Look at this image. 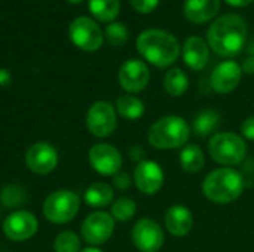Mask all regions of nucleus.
<instances>
[{
	"label": "nucleus",
	"instance_id": "27",
	"mask_svg": "<svg viewBox=\"0 0 254 252\" xmlns=\"http://www.w3.org/2000/svg\"><path fill=\"white\" fill-rule=\"evenodd\" d=\"M54 248L57 252H79L80 241L73 232H63L57 236Z\"/></svg>",
	"mask_w": 254,
	"mask_h": 252
},
{
	"label": "nucleus",
	"instance_id": "4",
	"mask_svg": "<svg viewBox=\"0 0 254 252\" xmlns=\"http://www.w3.org/2000/svg\"><path fill=\"white\" fill-rule=\"evenodd\" d=\"M192 129L188 125V122L180 116H165L156 120L149 132H147V141L153 149L158 150H174V149H183L189 138H190Z\"/></svg>",
	"mask_w": 254,
	"mask_h": 252
},
{
	"label": "nucleus",
	"instance_id": "3",
	"mask_svg": "<svg viewBox=\"0 0 254 252\" xmlns=\"http://www.w3.org/2000/svg\"><path fill=\"white\" fill-rule=\"evenodd\" d=\"M244 192V178L234 168H220L210 172L202 181L204 196L217 205H228L240 199Z\"/></svg>",
	"mask_w": 254,
	"mask_h": 252
},
{
	"label": "nucleus",
	"instance_id": "7",
	"mask_svg": "<svg viewBox=\"0 0 254 252\" xmlns=\"http://www.w3.org/2000/svg\"><path fill=\"white\" fill-rule=\"evenodd\" d=\"M68 36L77 48L86 52L98 50L104 40L103 31L98 24L88 16L76 18L68 27Z\"/></svg>",
	"mask_w": 254,
	"mask_h": 252
},
{
	"label": "nucleus",
	"instance_id": "17",
	"mask_svg": "<svg viewBox=\"0 0 254 252\" xmlns=\"http://www.w3.org/2000/svg\"><path fill=\"white\" fill-rule=\"evenodd\" d=\"M208 56H210L208 45L202 37L190 36L183 43V61L190 70L193 71L202 70L208 62Z\"/></svg>",
	"mask_w": 254,
	"mask_h": 252
},
{
	"label": "nucleus",
	"instance_id": "32",
	"mask_svg": "<svg viewBox=\"0 0 254 252\" xmlns=\"http://www.w3.org/2000/svg\"><path fill=\"white\" fill-rule=\"evenodd\" d=\"M113 184H115V187H116V189H119V190H127V189L131 186V180H129L128 174L118 172V174L115 175Z\"/></svg>",
	"mask_w": 254,
	"mask_h": 252
},
{
	"label": "nucleus",
	"instance_id": "29",
	"mask_svg": "<svg viewBox=\"0 0 254 252\" xmlns=\"http://www.w3.org/2000/svg\"><path fill=\"white\" fill-rule=\"evenodd\" d=\"M1 201L6 206H19L25 201V193L18 186H7L1 192Z\"/></svg>",
	"mask_w": 254,
	"mask_h": 252
},
{
	"label": "nucleus",
	"instance_id": "23",
	"mask_svg": "<svg viewBox=\"0 0 254 252\" xmlns=\"http://www.w3.org/2000/svg\"><path fill=\"white\" fill-rule=\"evenodd\" d=\"M189 88V79L186 73L180 68H171L164 77V89L171 97L183 95Z\"/></svg>",
	"mask_w": 254,
	"mask_h": 252
},
{
	"label": "nucleus",
	"instance_id": "15",
	"mask_svg": "<svg viewBox=\"0 0 254 252\" xmlns=\"http://www.w3.org/2000/svg\"><path fill=\"white\" fill-rule=\"evenodd\" d=\"M37 230V220L28 211H16L10 214L3 223L4 235L15 242L30 239Z\"/></svg>",
	"mask_w": 254,
	"mask_h": 252
},
{
	"label": "nucleus",
	"instance_id": "33",
	"mask_svg": "<svg viewBox=\"0 0 254 252\" xmlns=\"http://www.w3.org/2000/svg\"><path fill=\"white\" fill-rule=\"evenodd\" d=\"M241 68H243V71L247 73V74H254V56H247V58L243 61Z\"/></svg>",
	"mask_w": 254,
	"mask_h": 252
},
{
	"label": "nucleus",
	"instance_id": "21",
	"mask_svg": "<svg viewBox=\"0 0 254 252\" xmlns=\"http://www.w3.org/2000/svg\"><path fill=\"white\" fill-rule=\"evenodd\" d=\"M179 160H180V166L183 168V171L189 174L199 172L205 165L204 151L196 144H186L180 151Z\"/></svg>",
	"mask_w": 254,
	"mask_h": 252
},
{
	"label": "nucleus",
	"instance_id": "36",
	"mask_svg": "<svg viewBox=\"0 0 254 252\" xmlns=\"http://www.w3.org/2000/svg\"><path fill=\"white\" fill-rule=\"evenodd\" d=\"M80 252H103L101 250H98V248H86V250H82Z\"/></svg>",
	"mask_w": 254,
	"mask_h": 252
},
{
	"label": "nucleus",
	"instance_id": "30",
	"mask_svg": "<svg viewBox=\"0 0 254 252\" xmlns=\"http://www.w3.org/2000/svg\"><path fill=\"white\" fill-rule=\"evenodd\" d=\"M129 1L131 6L140 13H150L159 4V0H129Z\"/></svg>",
	"mask_w": 254,
	"mask_h": 252
},
{
	"label": "nucleus",
	"instance_id": "34",
	"mask_svg": "<svg viewBox=\"0 0 254 252\" xmlns=\"http://www.w3.org/2000/svg\"><path fill=\"white\" fill-rule=\"evenodd\" d=\"M225 1L234 7H246L253 3V0H225Z\"/></svg>",
	"mask_w": 254,
	"mask_h": 252
},
{
	"label": "nucleus",
	"instance_id": "8",
	"mask_svg": "<svg viewBox=\"0 0 254 252\" xmlns=\"http://www.w3.org/2000/svg\"><path fill=\"white\" fill-rule=\"evenodd\" d=\"M134 247L140 252H159L165 236L161 226L150 218H141L135 223L131 232Z\"/></svg>",
	"mask_w": 254,
	"mask_h": 252
},
{
	"label": "nucleus",
	"instance_id": "24",
	"mask_svg": "<svg viewBox=\"0 0 254 252\" xmlns=\"http://www.w3.org/2000/svg\"><path fill=\"white\" fill-rule=\"evenodd\" d=\"M116 110L122 117L128 120H137L144 114V104L137 97L122 95L116 101Z\"/></svg>",
	"mask_w": 254,
	"mask_h": 252
},
{
	"label": "nucleus",
	"instance_id": "10",
	"mask_svg": "<svg viewBox=\"0 0 254 252\" xmlns=\"http://www.w3.org/2000/svg\"><path fill=\"white\" fill-rule=\"evenodd\" d=\"M89 163L101 175H116L122 168L119 150L110 144H95L89 150Z\"/></svg>",
	"mask_w": 254,
	"mask_h": 252
},
{
	"label": "nucleus",
	"instance_id": "13",
	"mask_svg": "<svg viewBox=\"0 0 254 252\" xmlns=\"http://www.w3.org/2000/svg\"><path fill=\"white\" fill-rule=\"evenodd\" d=\"M243 77V68L237 61L228 59L216 65L210 76V85L217 94H229L240 85Z\"/></svg>",
	"mask_w": 254,
	"mask_h": 252
},
{
	"label": "nucleus",
	"instance_id": "37",
	"mask_svg": "<svg viewBox=\"0 0 254 252\" xmlns=\"http://www.w3.org/2000/svg\"><path fill=\"white\" fill-rule=\"evenodd\" d=\"M68 3H73V4H77V3H80V1H83V0H67Z\"/></svg>",
	"mask_w": 254,
	"mask_h": 252
},
{
	"label": "nucleus",
	"instance_id": "22",
	"mask_svg": "<svg viewBox=\"0 0 254 252\" xmlns=\"http://www.w3.org/2000/svg\"><path fill=\"white\" fill-rule=\"evenodd\" d=\"M113 189L106 183H94L85 192V202L92 208H104L113 201Z\"/></svg>",
	"mask_w": 254,
	"mask_h": 252
},
{
	"label": "nucleus",
	"instance_id": "1",
	"mask_svg": "<svg viewBox=\"0 0 254 252\" xmlns=\"http://www.w3.org/2000/svg\"><path fill=\"white\" fill-rule=\"evenodd\" d=\"M247 22L237 13H225L208 28L207 40L216 55L222 58L237 56L247 42Z\"/></svg>",
	"mask_w": 254,
	"mask_h": 252
},
{
	"label": "nucleus",
	"instance_id": "20",
	"mask_svg": "<svg viewBox=\"0 0 254 252\" xmlns=\"http://www.w3.org/2000/svg\"><path fill=\"white\" fill-rule=\"evenodd\" d=\"M220 122H222V116L219 114V111L213 108H204L193 117L190 129L195 132V135L201 138H207L219 128Z\"/></svg>",
	"mask_w": 254,
	"mask_h": 252
},
{
	"label": "nucleus",
	"instance_id": "2",
	"mask_svg": "<svg viewBox=\"0 0 254 252\" xmlns=\"http://www.w3.org/2000/svg\"><path fill=\"white\" fill-rule=\"evenodd\" d=\"M137 49L147 62L158 68L170 67L180 55L179 40L171 33L159 28L144 30L137 37Z\"/></svg>",
	"mask_w": 254,
	"mask_h": 252
},
{
	"label": "nucleus",
	"instance_id": "6",
	"mask_svg": "<svg viewBox=\"0 0 254 252\" xmlns=\"http://www.w3.org/2000/svg\"><path fill=\"white\" fill-rule=\"evenodd\" d=\"M79 196L70 190H58L49 195L43 203L45 217L55 224H64L73 220L79 211Z\"/></svg>",
	"mask_w": 254,
	"mask_h": 252
},
{
	"label": "nucleus",
	"instance_id": "25",
	"mask_svg": "<svg viewBox=\"0 0 254 252\" xmlns=\"http://www.w3.org/2000/svg\"><path fill=\"white\" fill-rule=\"evenodd\" d=\"M91 13L101 22L113 21L121 10L119 0H89Z\"/></svg>",
	"mask_w": 254,
	"mask_h": 252
},
{
	"label": "nucleus",
	"instance_id": "35",
	"mask_svg": "<svg viewBox=\"0 0 254 252\" xmlns=\"http://www.w3.org/2000/svg\"><path fill=\"white\" fill-rule=\"evenodd\" d=\"M247 52H249V55H250V56H254V37H252V40L249 42Z\"/></svg>",
	"mask_w": 254,
	"mask_h": 252
},
{
	"label": "nucleus",
	"instance_id": "9",
	"mask_svg": "<svg viewBox=\"0 0 254 252\" xmlns=\"http://www.w3.org/2000/svg\"><path fill=\"white\" fill-rule=\"evenodd\" d=\"M118 119H116V110L110 102L98 101L91 105L86 116V126L89 132L94 137L106 138L112 135L116 129Z\"/></svg>",
	"mask_w": 254,
	"mask_h": 252
},
{
	"label": "nucleus",
	"instance_id": "18",
	"mask_svg": "<svg viewBox=\"0 0 254 252\" xmlns=\"http://www.w3.org/2000/svg\"><path fill=\"white\" fill-rule=\"evenodd\" d=\"M220 10V0H185L183 13L193 24H205L216 18Z\"/></svg>",
	"mask_w": 254,
	"mask_h": 252
},
{
	"label": "nucleus",
	"instance_id": "19",
	"mask_svg": "<svg viewBox=\"0 0 254 252\" xmlns=\"http://www.w3.org/2000/svg\"><path fill=\"white\" fill-rule=\"evenodd\" d=\"M165 227L176 238H183L189 235L193 227L192 212L183 205H174L168 208L165 214Z\"/></svg>",
	"mask_w": 254,
	"mask_h": 252
},
{
	"label": "nucleus",
	"instance_id": "28",
	"mask_svg": "<svg viewBox=\"0 0 254 252\" xmlns=\"http://www.w3.org/2000/svg\"><path fill=\"white\" fill-rule=\"evenodd\" d=\"M106 37L110 45L121 46L128 40V28L121 22H112L106 28Z\"/></svg>",
	"mask_w": 254,
	"mask_h": 252
},
{
	"label": "nucleus",
	"instance_id": "5",
	"mask_svg": "<svg viewBox=\"0 0 254 252\" xmlns=\"http://www.w3.org/2000/svg\"><path fill=\"white\" fill-rule=\"evenodd\" d=\"M208 153L214 162L231 168L246 159L247 144L238 134L217 132L208 141Z\"/></svg>",
	"mask_w": 254,
	"mask_h": 252
},
{
	"label": "nucleus",
	"instance_id": "31",
	"mask_svg": "<svg viewBox=\"0 0 254 252\" xmlns=\"http://www.w3.org/2000/svg\"><path fill=\"white\" fill-rule=\"evenodd\" d=\"M241 134L244 138L254 141V116L247 117L243 123H241Z\"/></svg>",
	"mask_w": 254,
	"mask_h": 252
},
{
	"label": "nucleus",
	"instance_id": "26",
	"mask_svg": "<svg viewBox=\"0 0 254 252\" xmlns=\"http://www.w3.org/2000/svg\"><path fill=\"white\" fill-rule=\"evenodd\" d=\"M137 205L129 198H121L112 205V217L118 221H128L134 217Z\"/></svg>",
	"mask_w": 254,
	"mask_h": 252
},
{
	"label": "nucleus",
	"instance_id": "16",
	"mask_svg": "<svg viewBox=\"0 0 254 252\" xmlns=\"http://www.w3.org/2000/svg\"><path fill=\"white\" fill-rule=\"evenodd\" d=\"M25 162L30 171L39 175H45L55 169L58 163V154H57V150L51 144L36 143L28 149L25 154Z\"/></svg>",
	"mask_w": 254,
	"mask_h": 252
},
{
	"label": "nucleus",
	"instance_id": "14",
	"mask_svg": "<svg viewBox=\"0 0 254 252\" xmlns=\"http://www.w3.org/2000/svg\"><path fill=\"white\" fill-rule=\"evenodd\" d=\"M134 181L141 193L156 195L164 186V171L153 160H141L134 171Z\"/></svg>",
	"mask_w": 254,
	"mask_h": 252
},
{
	"label": "nucleus",
	"instance_id": "11",
	"mask_svg": "<svg viewBox=\"0 0 254 252\" xmlns=\"http://www.w3.org/2000/svg\"><path fill=\"white\" fill-rule=\"evenodd\" d=\"M115 230V220L107 212H94L82 224V236L91 245L107 242Z\"/></svg>",
	"mask_w": 254,
	"mask_h": 252
},
{
	"label": "nucleus",
	"instance_id": "12",
	"mask_svg": "<svg viewBox=\"0 0 254 252\" xmlns=\"http://www.w3.org/2000/svg\"><path fill=\"white\" fill-rule=\"evenodd\" d=\"M149 67L140 59H128L119 68V83L129 94L141 92L149 85Z\"/></svg>",
	"mask_w": 254,
	"mask_h": 252
}]
</instances>
